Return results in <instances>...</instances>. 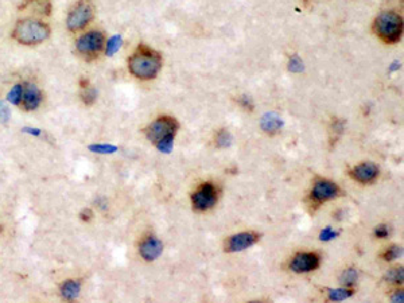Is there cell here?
<instances>
[{"instance_id":"6da1fadb","label":"cell","mask_w":404,"mask_h":303,"mask_svg":"<svg viewBox=\"0 0 404 303\" xmlns=\"http://www.w3.org/2000/svg\"><path fill=\"white\" fill-rule=\"evenodd\" d=\"M178 122L170 116L158 118L145 128V135L161 153H171L174 146V136L178 131Z\"/></svg>"},{"instance_id":"7a4b0ae2","label":"cell","mask_w":404,"mask_h":303,"mask_svg":"<svg viewBox=\"0 0 404 303\" xmlns=\"http://www.w3.org/2000/svg\"><path fill=\"white\" fill-rule=\"evenodd\" d=\"M162 67L161 55L144 45L139 46L136 53L128 59V69L136 79L151 80L159 73Z\"/></svg>"},{"instance_id":"3957f363","label":"cell","mask_w":404,"mask_h":303,"mask_svg":"<svg viewBox=\"0 0 404 303\" xmlns=\"http://www.w3.org/2000/svg\"><path fill=\"white\" fill-rule=\"evenodd\" d=\"M50 35V28L46 23L36 19H23L16 23L12 36L22 45H38Z\"/></svg>"},{"instance_id":"277c9868","label":"cell","mask_w":404,"mask_h":303,"mask_svg":"<svg viewBox=\"0 0 404 303\" xmlns=\"http://www.w3.org/2000/svg\"><path fill=\"white\" fill-rule=\"evenodd\" d=\"M377 35L387 44H396L403 32V19L396 12L387 11L377 16L375 22Z\"/></svg>"},{"instance_id":"5b68a950","label":"cell","mask_w":404,"mask_h":303,"mask_svg":"<svg viewBox=\"0 0 404 303\" xmlns=\"http://www.w3.org/2000/svg\"><path fill=\"white\" fill-rule=\"evenodd\" d=\"M93 12L94 8L90 0H79L67 14V28L73 32L83 30L87 24H89L90 20L93 19Z\"/></svg>"},{"instance_id":"8992f818","label":"cell","mask_w":404,"mask_h":303,"mask_svg":"<svg viewBox=\"0 0 404 303\" xmlns=\"http://www.w3.org/2000/svg\"><path fill=\"white\" fill-rule=\"evenodd\" d=\"M104 34L101 31H88L80 36L76 44V48L80 54L87 59H92L97 57L98 53L104 48Z\"/></svg>"},{"instance_id":"52a82bcc","label":"cell","mask_w":404,"mask_h":303,"mask_svg":"<svg viewBox=\"0 0 404 303\" xmlns=\"http://www.w3.org/2000/svg\"><path fill=\"white\" fill-rule=\"evenodd\" d=\"M193 201V206L200 210V212H204V210H208L216 204L217 201V190L216 187L212 185V183H204L202 186L198 187L196 193L193 194L192 197Z\"/></svg>"},{"instance_id":"ba28073f","label":"cell","mask_w":404,"mask_h":303,"mask_svg":"<svg viewBox=\"0 0 404 303\" xmlns=\"http://www.w3.org/2000/svg\"><path fill=\"white\" fill-rule=\"evenodd\" d=\"M42 102V93L40 88L35 84L24 83L23 84V96H22V102L20 105L23 106L26 110H35Z\"/></svg>"},{"instance_id":"9c48e42d","label":"cell","mask_w":404,"mask_h":303,"mask_svg":"<svg viewBox=\"0 0 404 303\" xmlns=\"http://www.w3.org/2000/svg\"><path fill=\"white\" fill-rule=\"evenodd\" d=\"M258 235L251 232H243L239 233V235H235L232 236L228 241V251L229 252H240V251H244V249L249 248L251 245H253L258 241Z\"/></svg>"},{"instance_id":"30bf717a","label":"cell","mask_w":404,"mask_h":303,"mask_svg":"<svg viewBox=\"0 0 404 303\" xmlns=\"http://www.w3.org/2000/svg\"><path fill=\"white\" fill-rule=\"evenodd\" d=\"M319 266V257L315 253H299L291 263V270L295 272L313 271Z\"/></svg>"},{"instance_id":"8fae6325","label":"cell","mask_w":404,"mask_h":303,"mask_svg":"<svg viewBox=\"0 0 404 303\" xmlns=\"http://www.w3.org/2000/svg\"><path fill=\"white\" fill-rule=\"evenodd\" d=\"M162 251H163V244L161 240H158L157 237H149L147 240H144L140 244V252L141 257L147 261H153V260L158 259L161 256Z\"/></svg>"},{"instance_id":"7c38bea8","label":"cell","mask_w":404,"mask_h":303,"mask_svg":"<svg viewBox=\"0 0 404 303\" xmlns=\"http://www.w3.org/2000/svg\"><path fill=\"white\" fill-rule=\"evenodd\" d=\"M352 174H353L354 179H357L358 182L368 183V182H372L377 177L379 169L373 163L366 162V163H361V165L356 166Z\"/></svg>"},{"instance_id":"4fadbf2b","label":"cell","mask_w":404,"mask_h":303,"mask_svg":"<svg viewBox=\"0 0 404 303\" xmlns=\"http://www.w3.org/2000/svg\"><path fill=\"white\" fill-rule=\"evenodd\" d=\"M337 186L334 185L333 182L329 181H319L314 186L313 190V196L317 201H327L337 196Z\"/></svg>"},{"instance_id":"5bb4252c","label":"cell","mask_w":404,"mask_h":303,"mask_svg":"<svg viewBox=\"0 0 404 303\" xmlns=\"http://www.w3.org/2000/svg\"><path fill=\"white\" fill-rule=\"evenodd\" d=\"M22 11H31L36 15H50L51 0H24L20 4Z\"/></svg>"},{"instance_id":"9a60e30c","label":"cell","mask_w":404,"mask_h":303,"mask_svg":"<svg viewBox=\"0 0 404 303\" xmlns=\"http://www.w3.org/2000/svg\"><path fill=\"white\" fill-rule=\"evenodd\" d=\"M260 126H262V130L264 132H267L270 135L276 134L283 126V122L280 116H278L276 113H266L262 118V122H260Z\"/></svg>"},{"instance_id":"2e32d148","label":"cell","mask_w":404,"mask_h":303,"mask_svg":"<svg viewBox=\"0 0 404 303\" xmlns=\"http://www.w3.org/2000/svg\"><path fill=\"white\" fill-rule=\"evenodd\" d=\"M80 290H81V284L79 280H67L61 287V294L65 299L73 300L80 295Z\"/></svg>"},{"instance_id":"e0dca14e","label":"cell","mask_w":404,"mask_h":303,"mask_svg":"<svg viewBox=\"0 0 404 303\" xmlns=\"http://www.w3.org/2000/svg\"><path fill=\"white\" fill-rule=\"evenodd\" d=\"M81 100L85 105H92L97 99V91L93 87L88 85V81L83 80L81 81Z\"/></svg>"},{"instance_id":"ac0fdd59","label":"cell","mask_w":404,"mask_h":303,"mask_svg":"<svg viewBox=\"0 0 404 303\" xmlns=\"http://www.w3.org/2000/svg\"><path fill=\"white\" fill-rule=\"evenodd\" d=\"M22 96H23V84H16L8 92L7 101L11 102L12 105H20L22 102Z\"/></svg>"},{"instance_id":"d6986e66","label":"cell","mask_w":404,"mask_h":303,"mask_svg":"<svg viewBox=\"0 0 404 303\" xmlns=\"http://www.w3.org/2000/svg\"><path fill=\"white\" fill-rule=\"evenodd\" d=\"M352 296V291L350 290H345V288H340V290H330L329 291V299L333 302H340V300H345L348 298Z\"/></svg>"},{"instance_id":"ffe728a7","label":"cell","mask_w":404,"mask_h":303,"mask_svg":"<svg viewBox=\"0 0 404 303\" xmlns=\"http://www.w3.org/2000/svg\"><path fill=\"white\" fill-rule=\"evenodd\" d=\"M357 278H358L357 271H356L354 268H349V270H346V271L342 274L341 283L345 284V286H352V284H354L357 282Z\"/></svg>"},{"instance_id":"44dd1931","label":"cell","mask_w":404,"mask_h":303,"mask_svg":"<svg viewBox=\"0 0 404 303\" xmlns=\"http://www.w3.org/2000/svg\"><path fill=\"white\" fill-rule=\"evenodd\" d=\"M217 146L221 147V148H225V147H229L232 143V136L231 134L228 132L227 130H221L218 134H217L216 138Z\"/></svg>"},{"instance_id":"7402d4cb","label":"cell","mask_w":404,"mask_h":303,"mask_svg":"<svg viewBox=\"0 0 404 303\" xmlns=\"http://www.w3.org/2000/svg\"><path fill=\"white\" fill-rule=\"evenodd\" d=\"M120 46H122V36H112L106 44V55H114L120 49Z\"/></svg>"},{"instance_id":"603a6c76","label":"cell","mask_w":404,"mask_h":303,"mask_svg":"<svg viewBox=\"0 0 404 303\" xmlns=\"http://www.w3.org/2000/svg\"><path fill=\"white\" fill-rule=\"evenodd\" d=\"M404 278V272L403 268H393L391 271L387 274V279L389 282H393V283H401Z\"/></svg>"},{"instance_id":"cb8c5ba5","label":"cell","mask_w":404,"mask_h":303,"mask_svg":"<svg viewBox=\"0 0 404 303\" xmlns=\"http://www.w3.org/2000/svg\"><path fill=\"white\" fill-rule=\"evenodd\" d=\"M89 150L92 153H98V154H112L118 150L115 146H108V144H94L90 146Z\"/></svg>"},{"instance_id":"d4e9b609","label":"cell","mask_w":404,"mask_h":303,"mask_svg":"<svg viewBox=\"0 0 404 303\" xmlns=\"http://www.w3.org/2000/svg\"><path fill=\"white\" fill-rule=\"evenodd\" d=\"M403 255V248L401 247H391V248L385 252L384 257L385 260H388V261H391V260H395V259H399L400 256Z\"/></svg>"},{"instance_id":"484cf974","label":"cell","mask_w":404,"mask_h":303,"mask_svg":"<svg viewBox=\"0 0 404 303\" xmlns=\"http://www.w3.org/2000/svg\"><path fill=\"white\" fill-rule=\"evenodd\" d=\"M10 108L7 106V104L4 101H0V122L3 124H7L10 120Z\"/></svg>"},{"instance_id":"4316f807","label":"cell","mask_w":404,"mask_h":303,"mask_svg":"<svg viewBox=\"0 0 404 303\" xmlns=\"http://www.w3.org/2000/svg\"><path fill=\"white\" fill-rule=\"evenodd\" d=\"M337 235H338V232L333 231L332 228H325L321 232V235H319V239H321L322 241H329V240H333V239H336V237H337Z\"/></svg>"},{"instance_id":"83f0119b","label":"cell","mask_w":404,"mask_h":303,"mask_svg":"<svg viewBox=\"0 0 404 303\" xmlns=\"http://www.w3.org/2000/svg\"><path fill=\"white\" fill-rule=\"evenodd\" d=\"M290 70L295 71V73H299V71L303 70V63L302 61L298 58V57H292L290 61Z\"/></svg>"},{"instance_id":"f1b7e54d","label":"cell","mask_w":404,"mask_h":303,"mask_svg":"<svg viewBox=\"0 0 404 303\" xmlns=\"http://www.w3.org/2000/svg\"><path fill=\"white\" fill-rule=\"evenodd\" d=\"M389 233V229L385 226V225H380V226H377L376 231H375V235H376L377 237H380V239H384V237L388 236Z\"/></svg>"},{"instance_id":"f546056e","label":"cell","mask_w":404,"mask_h":303,"mask_svg":"<svg viewBox=\"0 0 404 303\" xmlns=\"http://www.w3.org/2000/svg\"><path fill=\"white\" fill-rule=\"evenodd\" d=\"M240 104H241L243 108H245V109H252V106H253L251 99H249L248 96H241V97H240Z\"/></svg>"},{"instance_id":"4dcf8cb0","label":"cell","mask_w":404,"mask_h":303,"mask_svg":"<svg viewBox=\"0 0 404 303\" xmlns=\"http://www.w3.org/2000/svg\"><path fill=\"white\" fill-rule=\"evenodd\" d=\"M392 302H396V303H403L404 302V296H403V292H396L395 295L392 296Z\"/></svg>"},{"instance_id":"1f68e13d","label":"cell","mask_w":404,"mask_h":303,"mask_svg":"<svg viewBox=\"0 0 404 303\" xmlns=\"http://www.w3.org/2000/svg\"><path fill=\"white\" fill-rule=\"evenodd\" d=\"M23 132H27L30 135H34V136H40L41 131L38 128H23Z\"/></svg>"},{"instance_id":"d6a6232c","label":"cell","mask_w":404,"mask_h":303,"mask_svg":"<svg viewBox=\"0 0 404 303\" xmlns=\"http://www.w3.org/2000/svg\"><path fill=\"white\" fill-rule=\"evenodd\" d=\"M92 217V212H90L89 209H85L83 213H81V218H83L84 221H88Z\"/></svg>"}]
</instances>
